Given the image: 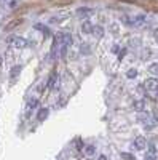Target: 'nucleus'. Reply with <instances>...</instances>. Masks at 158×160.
Instances as JSON below:
<instances>
[{"label":"nucleus","mask_w":158,"mask_h":160,"mask_svg":"<svg viewBox=\"0 0 158 160\" xmlns=\"http://www.w3.org/2000/svg\"><path fill=\"white\" fill-rule=\"evenodd\" d=\"M7 43L11 45V47H15V48H26L29 43H27V40L22 38V37H18V35H10L7 37Z\"/></svg>","instance_id":"obj_1"},{"label":"nucleus","mask_w":158,"mask_h":160,"mask_svg":"<svg viewBox=\"0 0 158 160\" xmlns=\"http://www.w3.org/2000/svg\"><path fill=\"white\" fill-rule=\"evenodd\" d=\"M144 88L150 93H156L158 91V80L156 78H147L146 82H144Z\"/></svg>","instance_id":"obj_2"},{"label":"nucleus","mask_w":158,"mask_h":160,"mask_svg":"<svg viewBox=\"0 0 158 160\" xmlns=\"http://www.w3.org/2000/svg\"><path fill=\"white\" fill-rule=\"evenodd\" d=\"M142 5L152 11H158V0H142Z\"/></svg>","instance_id":"obj_3"},{"label":"nucleus","mask_w":158,"mask_h":160,"mask_svg":"<svg viewBox=\"0 0 158 160\" xmlns=\"http://www.w3.org/2000/svg\"><path fill=\"white\" fill-rule=\"evenodd\" d=\"M93 13H94L93 8H78V10H77V15L82 16V19H86V16L93 15Z\"/></svg>","instance_id":"obj_4"},{"label":"nucleus","mask_w":158,"mask_h":160,"mask_svg":"<svg viewBox=\"0 0 158 160\" xmlns=\"http://www.w3.org/2000/svg\"><path fill=\"white\" fill-rule=\"evenodd\" d=\"M146 24H147V21H146V16H144V15H139V16H136L133 19V26H134V28H142V26H146Z\"/></svg>","instance_id":"obj_5"},{"label":"nucleus","mask_w":158,"mask_h":160,"mask_svg":"<svg viewBox=\"0 0 158 160\" xmlns=\"http://www.w3.org/2000/svg\"><path fill=\"white\" fill-rule=\"evenodd\" d=\"M21 22H22V19H21V18H15V19H13V21H10V22H8V24L5 26V31H7V32L13 31V29H15L16 26H19Z\"/></svg>","instance_id":"obj_6"},{"label":"nucleus","mask_w":158,"mask_h":160,"mask_svg":"<svg viewBox=\"0 0 158 160\" xmlns=\"http://www.w3.org/2000/svg\"><path fill=\"white\" fill-rule=\"evenodd\" d=\"M93 28H94V26L91 24V21H88V19H85L82 22V32H85V34H91V32H93Z\"/></svg>","instance_id":"obj_7"},{"label":"nucleus","mask_w":158,"mask_h":160,"mask_svg":"<svg viewBox=\"0 0 158 160\" xmlns=\"http://www.w3.org/2000/svg\"><path fill=\"white\" fill-rule=\"evenodd\" d=\"M56 85H58V74L51 72V75L48 78V88H56Z\"/></svg>","instance_id":"obj_8"},{"label":"nucleus","mask_w":158,"mask_h":160,"mask_svg":"<svg viewBox=\"0 0 158 160\" xmlns=\"http://www.w3.org/2000/svg\"><path fill=\"white\" fill-rule=\"evenodd\" d=\"M146 144H147V141H146V138H142V136L136 138V141H134L136 149H144V148H146Z\"/></svg>","instance_id":"obj_9"},{"label":"nucleus","mask_w":158,"mask_h":160,"mask_svg":"<svg viewBox=\"0 0 158 160\" xmlns=\"http://www.w3.org/2000/svg\"><path fill=\"white\" fill-rule=\"evenodd\" d=\"M74 0H50V3L56 5V7H65V5H70Z\"/></svg>","instance_id":"obj_10"},{"label":"nucleus","mask_w":158,"mask_h":160,"mask_svg":"<svg viewBox=\"0 0 158 160\" xmlns=\"http://www.w3.org/2000/svg\"><path fill=\"white\" fill-rule=\"evenodd\" d=\"M133 108H134L137 112H141V111H146V102H144V101H136V102L133 104Z\"/></svg>","instance_id":"obj_11"},{"label":"nucleus","mask_w":158,"mask_h":160,"mask_svg":"<svg viewBox=\"0 0 158 160\" xmlns=\"http://www.w3.org/2000/svg\"><path fill=\"white\" fill-rule=\"evenodd\" d=\"M91 34H94L98 38H101V37L104 35V29L101 28V26H94V28H93V32H91Z\"/></svg>","instance_id":"obj_12"},{"label":"nucleus","mask_w":158,"mask_h":160,"mask_svg":"<svg viewBox=\"0 0 158 160\" xmlns=\"http://www.w3.org/2000/svg\"><path fill=\"white\" fill-rule=\"evenodd\" d=\"M35 29H37V31H42L45 35H48V34H50V29L46 28V26H43V24H35Z\"/></svg>","instance_id":"obj_13"},{"label":"nucleus","mask_w":158,"mask_h":160,"mask_svg":"<svg viewBox=\"0 0 158 160\" xmlns=\"http://www.w3.org/2000/svg\"><path fill=\"white\" fill-rule=\"evenodd\" d=\"M149 72L153 74V75H158V62H153L149 66Z\"/></svg>","instance_id":"obj_14"},{"label":"nucleus","mask_w":158,"mask_h":160,"mask_svg":"<svg viewBox=\"0 0 158 160\" xmlns=\"http://www.w3.org/2000/svg\"><path fill=\"white\" fill-rule=\"evenodd\" d=\"M46 117H48V109H42L40 112H38V115H37V118L40 120V122H42V120H45Z\"/></svg>","instance_id":"obj_15"},{"label":"nucleus","mask_w":158,"mask_h":160,"mask_svg":"<svg viewBox=\"0 0 158 160\" xmlns=\"http://www.w3.org/2000/svg\"><path fill=\"white\" fill-rule=\"evenodd\" d=\"M19 71H21V66H15V68L11 69V80L16 78V75L19 74Z\"/></svg>","instance_id":"obj_16"},{"label":"nucleus","mask_w":158,"mask_h":160,"mask_svg":"<svg viewBox=\"0 0 158 160\" xmlns=\"http://www.w3.org/2000/svg\"><path fill=\"white\" fill-rule=\"evenodd\" d=\"M122 157H123V158H126V160H136L131 154H126V152H123V154H122Z\"/></svg>","instance_id":"obj_17"},{"label":"nucleus","mask_w":158,"mask_h":160,"mask_svg":"<svg viewBox=\"0 0 158 160\" xmlns=\"http://www.w3.org/2000/svg\"><path fill=\"white\" fill-rule=\"evenodd\" d=\"M37 102H38V101H37L35 98H34V99H31V101H29V109H32V108H35V106H37Z\"/></svg>","instance_id":"obj_18"},{"label":"nucleus","mask_w":158,"mask_h":160,"mask_svg":"<svg viewBox=\"0 0 158 160\" xmlns=\"http://www.w3.org/2000/svg\"><path fill=\"white\" fill-rule=\"evenodd\" d=\"M136 75H137V72H136V69H131V71L128 72V77H129V78H131V77H136Z\"/></svg>","instance_id":"obj_19"},{"label":"nucleus","mask_w":158,"mask_h":160,"mask_svg":"<svg viewBox=\"0 0 158 160\" xmlns=\"http://www.w3.org/2000/svg\"><path fill=\"white\" fill-rule=\"evenodd\" d=\"M86 148H88V149H86V154H93V152H94L93 146H86Z\"/></svg>","instance_id":"obj_20"},{"label":"nucleus","mask_w":158,"mask_h":160,"mask_svg":"<svg viewBox=\"0 0 158 160\" xmlns=\"http://www.w3.org/2000/svg\"><path fill=\"white\" fill-rule=\"evenodd\" d=\"M120 2H125V3H136L137 0H120Z\"/></svg>","instance_id":"obj_21"},{"label":"nucleus","mask_w":158,"mask_h":160,"mask_svg":"<svg viewBox=\"0 0 158 160\" xmlns=\"http://www.w3.org/2000/svg\"><path fill=\"white\" fill-rule=\"evenodd\" d=\"M99 160H107V158H105L104 155H101V157H99Z\"/></svg>","instance_id":"obj_22"}]
</instances>
